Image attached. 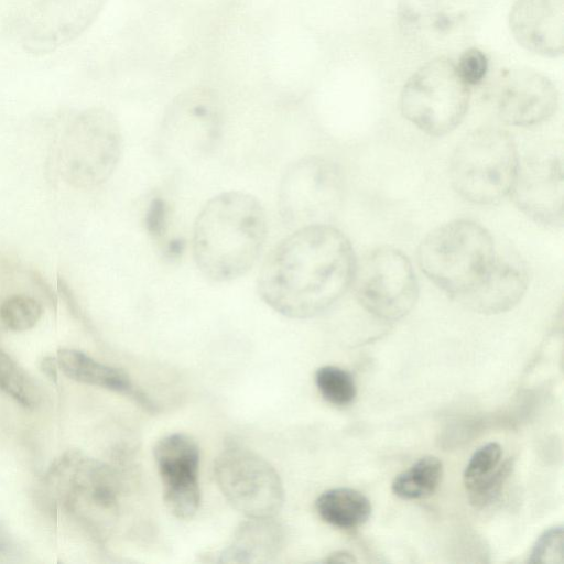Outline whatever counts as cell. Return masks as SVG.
I'll use <instances>...</instances> for the list:
<instances>
[{
	"mask_svg": "<svg viewBox=\"0 0 564 564\" xmlns=\"http://www.w3.org/2000/svg\"><path fill=\"white\" fill-rule=\"evenodd\" d=\"M356 256L349 239L329 224L297 228L268 254L258 276L267 305L291 318L315 316L350 288Z\"/></svg>",
	"mask_w": 564,
	"mask_h": 564,
	"instance_id": "obj_1",
	"label": "cell"
},
{
	"mask_svg": "<svg viewBox=\"0 0 564 564\" xmlns=\"http://www.w3.org/2000/svg\"><path fill=\"white\" fill-rule=\"evenodd\" d=\"M268 232L257 197L240 191L210 198L197 215L193 254L198 270L214 282L245 275L257 262Z\"/></svg>",
	"mask_w": 564,
	"mask_h": 564,
	"instance_id": "obj_2",
	"label": "cell"
},
{
	"mask_svg": "<svg viewBox=\"0 0 564 564\" xmlns=\"http://www.w3.org/2000/svg\"><path fill=\"white\" fill-rule=\"evenodd\" d=\"M497 251L484 226L462 218L425 236L417 249V263L433 284L459 302L486 276Z\"/></svg>",
	"mask_w": 564,
	"mask_h": 564,
	"instance_id": "obj_3",
	"label": "cell"
},
{
	"mask_svg": "<svg viewBox=\"0 0 564 564\" xmlns=\"http://www.w3.org/2000/svg\"><path fill=\"white\" fill-rule=\"evenodd\" d=\"M519 161L516 143L506 130L478 128L453 152L449 163L452 186L473 204H497L510 194Z\"/></svg>",
	"mask_w": 564,
	"mask_h": 564,
	"instance_id": "obj_4",
	"label": "cell"
},
{
	"mask_svg": "<svg viewBox=\"0 0 564 564\" xmlns=\"http://www.w3.org/2000/svg\"><path fill=\"white\" fill-rule=\"evenodd\" d=\"M469 88L455 63L438 56L406 80L400 96L401 112L424 133L445 135L463 121L469 105Z\"/></svg>",
	"mask_w": 564,
	"mask_h": 564,
	"instance_id": "obj_5",
	"label": "cell"
},
{
	"mask_svg": "<svg viewBox=\"0 0 564 564\" xmlns=\"http://www.w3.org/2000/svg\"><path fill=\"white\" fill-rule=\"evenodd\" d=\"M350 288L368 313L384 321L405 316L419 297L411 261L390 246L375 248L357 260Z\"/></svg>",
	"mask_w": 564,
	"mask_h": 564,
	"instance_id": "obj_6",
	"label": "cell"
},
{
	"mask_svg": "<svg viewBox=\"0 0 564 564\" xmlns=\"http://www.w3.org/2000/svg\"><path fill=\"white\" fill-rule=\"evenodd\" d=\"M224 127L223 105L207 86L191 87L166 107L160 127L161 144L176 160H199L218 145Z\"/></svg>",
	"mask_w": 564,
	"mask_h": 564,
	"instance_id": "obj_7",
	"label": "cell"
},
{
	"mask_svg": "<svg viewBox=\"0 0 564 564\" xmlns=\"http://www.w3.org/2000/svg\"><path fill=\"white\" fill-rule=\"evenodd\" d=\"M61 149L62 166L70 183L96 186L115 171L121 155L118 121L104 108L80 112L66 131Z\"/></svg>",
	"mask_w": 564,
	"mask_h": 564,
	"instance_id": "obj_8",
	"label": "cell"
},
{
	"mask_svg": "<svg viewBox=\"0 0 564 564\" xmlns=\"http://www.w3.org/2000/svg\"><path fill=\"white\" fill-rule=\"evenodd\" d=\"M343 192V175L335 163L319 156L303 158L292 163L281 180V217L296 229L328 224L340 206Z\"/></svg>",
	"mask_w": 564,
	"mask_h": 564,
	"instance_id": "obj_9",
	"label": "cell"
},
{
	"mask_svg": "<svg viewBox=\"0 0 564 564\" xmlns=\"http://www.w3.org/2000/svg\"><path fill=\"white\" fill-rule=\"evenodd\" d=\"M215 479L227 501L248 518H274L284 490L272 465L249 448L229 446L217 457Z\"/></svg>",
	"mask_w": 564,
	"mask_h": 564,
	"instance_id": "obj_10",
	"label": "cell"
},
{
	"mask_svg": "<svg viewBox=\"0 0 564 564\" xmlns=\"http://www.w3.org/2000/svg\"><path fill=\"white\" fill-rule=\"evenodd\" d=\"M479 11L480 0H399L397 22L416 47L441 51L467 39Z\"/></svg>",
	"mask_w": 564,
	"mask_h": 564,
	"instance_id": "obj_11",
	"label": "cell"
},
{
	"mask_svg": "<svg viewBox=\"0 0 564 564\" xmlns=\"http://www.w3.org/2000/svg\"><path fill=\"white\" fill-rule=\"evenodd\" d=\"M47 485L73 511L111 512L118 505L119 480L107 465L79 453H68L51 467Z\"/></svg>",
	"mask_w": 564,
	"mask_h": 564,
	"instance_id": "obj_12",
	"label": "cell"
},
{
	"mask_svg": "<svg viewBox=\"0 0 564 564\" xmlns=\"http://www.w3.org/2000/svg\"><path fill=\"white\" fill-rule=\"evenodd\" d=\"M107 0H40L23 18L20 40L25 51L47 54L82 35Z\"/></svg>",
	"mask_w": 564,
	"mask_h": 564,
	"instance_id": "obj_13",
	"label": "cell"
},
{
	"mask_svg": "<svg viewBox=\"0 0 564 564\" xmlns=\"http://www.w3.org/2000/svg\"><path fill=\"white\" fill-rule=\"evenodd\" d=\"M529 218L547 228L563 226V161L554 152L532 154L519 161L509 194Z\"/></svg>",
	"mask_w": 564,
	"mask_h": 564,
	"instance_id": "obj_14",
	"label": "cell"
},
{
	"mask_svg": "<svg viewBox=\"0 0 564 564\" xmlns=\"http://www.w3.org/2000/svg\"><path fill=\"white\" fill-rule=\"evenodd\" d=\"M167 509L180 519L192 518L200 503L199 447L184 433L161 437L153 448Z\"/></svg>",
	"mask_w": 564,
	"mask_h": 564,
	"instance_id": "obj_15",
	"label": "cell"
},
{
	"mask_svg": "<svg viewBox=\"0 0 564 564\" xmlns=\"http://www.w3.org/2000/svg\"><path fill=\"white\" fill-rule=\"evenodd\" d=\"M495 102L503 122L529 127L553 116L558 105V94L545 75L525 67H513L505 69L498 77Z\"/></svg>",
	"mask_w": 564,
	"mask_h": 564,
	"instance_id": "obj_16",
	"label": "cell"
},
{
	"mask_svg": "<svg viewBox=\"0 0 564 564\" xmlns=\"http://www.w3.org/2000/svg\"><path fill=\"white\" fill-rule=\"evenodd\" d=\"M509 28L519 45L544 57H557L564 48V0H517Z\"/></svg>",
	"mask_w": 564,
	"mask_h": 564,
	"instance_id": "obj_17",
	"label": "cell"
},
{
	"mask_svg": "<svg viewBox=\"0 0 564 564\" xmlns=\"http://www.w3.org/2000/svg\"><path fill=\"white\" fill-rule=\"evenodd\" d=\"M528 285V270L520 257L498 250L486 276L459 303L482 314L502 313L521 301Z\"/></svg>",
	"mask_w": 564,
	"mask_h": 564,
	"instance_id": "obj_18",
	"label": "cell"
},
{
	"mask_svg": "<svg viewBox=\"0 0 564 564\" xmlns=\"http://www.w3.org/2000/svg\"><path fill=\"white\" fill-rule=\"evenodd\" d=\"M502 448L496 442L487 443L470 457L465 471L464 484L469 501L477 508L492 503L513 468L511 458L501 462Z\"/></svg>",
	"mask_w": 564,
	"mask_h": 564,
	"instance_id": "obj_19",
	"label": "cell"
},
{
	"mask_svg": "<svg viewBox=\"0 0 564 564\" xmlns=\"http://www.w3.org/2000/svg\"><path fill=\"white\" fill-rule=\"evenodd\" d=\"M283 528L272 518H249L236 530L231 542L220 554L225 563L268 562L281 550Z\"/></svg>",
	"mask_w": 564,
	"mask_h": 564,
	"instance_id": "obj_20",
	"label": "cell"
},
{
	"mask_svg": "<svg viewBox=\"0 0 564 564\" xmlns=\"http://www.w3.org/2000/svg\"><path fill=\"white\" fill-rule=\"evenodd\" d=\"M58 367L70 379L122 393L150 406V401L135 389L129 376L121 369L101 364L83 351L62 348L56 357Z\"/></svg>",
	"mask_w": 564,
	"mask_h": 564,
	"instance_id": "obj_21",
	"label": "cell"
},
{
	"mask_svg": "<svg viewBox=\"0 0 564 564\" xmlns=\"http://www.w3.org/2000/svg\"><path fill=\"white\" fill-rule=\"evenodd\" d=\"M315 508L325 522L340 529L357 528L371 514L369 499L364 494L345 487L321 494L315 501Z\"/></svg>",
	"mask_w": 564,
	"mask_h": 564,
	"instance_id": "obj_22",
	"label": "cell"
},
{
	"mask_svg": "<svg viewBox=\"0 0 564 564\" xmlns=\"http://www.w3.org/2000/svg\"><path fill=\"white\" fill-rule=\"evenodd\" d=\"M442 475V462L432 455L424 456L399 474L394 478L391 488L393 494L402 499L426 498L437 489Z\"/></svg>",
	"mask_w": 564,
	"mask_h": 564,
	"instance_id": "obj_23",
	"label": "cell"
},
{
	"mask_svg": "<svg viewBox=\"0 0 564 564\" xmlns=\"http://www.w3.org/2000/svg\"><path fill=\"white\" fill-rule=\"evenodd\" d=\"M0 389L24 408L33 409L41 400L33 378L0 348Z\"/></svg>",
	"mask_w": 564,
	"mask_h": 564,
	"instance_id": "obj_24",
	"label": "cell"
},
{
	"mask_svg": "<svg viewBox=\"0 0 564 564\" xmlns=\"http://www.w3.org/2000/svg\"><path fill=\"white\" fill-rule=\"evenodd\" d=\"M315 383L322 397L337 406L350 404L357 394L352 376L335 366H324L315 373Z\"/></svg>",
	"mask_w": 564,
	"mask_h": 564,
	"instance_id": "obj_25",
	"label": "cell"
},
{
	"mask_svg": "<svg viewBox=\"0 0 564 564\" xmlns=\"http://www.w3.org/2000/svg\"><path fill=\"white\" fill-rule=\"evenodd\" d=\"M42 315L41 304L33 297L14 295L8 297L0 307V318L11 330L22 332L32 328Z\"/></svg>",
	"mask_w": 564,
	"mask_h": 564,
	"instance_id": "obj_26",
	"label": "cell"
},
{
	"mask_svg": "<svg viewBox=\"0 0 564 564\" xmlns=\"http://www.w3.org/2000/svg\"><path fill=\"white\" fill-rule=\"evenodd\" d=\"M563 551V528L561 525L552 527L545 530L535 541L529 563H562Z\"/></svg>",
	"mask_w": 564,
	"mask_h": 564,
	"instance_id": "obj_27",
	"label": "cell"
},
{
	"mask_svg": "<svg viewBox=\"0 0 564 564\" xmlns=\"http://www.w3.org/2000/svg\"><path fill=\"white\" fill-rule=\"evenodd\" d=\"M458 75L469 87L479 85L486 77L489 61L485 52L471 46L464 50L457 63H455Z\"/></svg>",
	"mask_w": 564,
	"mask_h": 564,
	"instance_id": "obj_28",
	"label": "cell"
},
{
	"mask_svg": "<svg viewBox=\"0 0 564 564\" xmlns=\"http://www.w3.org/2000/svg\"><path fill=\"white\" fill-rule=\"evenodd\" d=\"M170 206L161 197L153 198L145 212L144 224L149 236L161 247L169 230Z\"/></svg>",
	"mask_w": 564,
	"mask_h": 564,
	"instance_id": "obj_29",
	"label": "cell"
},
{
	"mask_svg": "<svg viewBox=\"0 0 564 564\" xmlns=\"http://www.w3.org/2000/svg\"><path fill=\"white\" fill-rule=\"evenodd\" d=\"M185 249V241L181 238L170 239L163 247H161V251L163 258L173 261L177 260Z\"/></svg>",
	"mask_w": 564,
	"mask_h": 564,
	"instance_id": "obj_30",
	"label": "cell"
},
{
	"mask_svg": "<svg viewBox=\"0 0 564 564\" xmlns=\"http://www.w3.org/2000/svg\"><path fill=\"white\" fill-rule=\"evenodd\" d=\"M57 360L48 356L41 361L42 371L54 382L57 381Z\"/></svg>",
	"mask_w": 564,
	"mask_h": 564,
	"instance_id": "obj_31",
	"label": "cell"
},
{
	"mask_svg": "<svg viewBox=\"0 0 564 564\" xmlns=\"http://www.w3.org/2000/svg\"><path fill=\"white\" fill-rule=\"evenodd\" d=\"M322 562L324 563H352L356 562L355 556L347 551H335L327 555Z\"/></svg>",
	"mask_w": 564,
	"mask_h": 564,
	"instance_id": "obj_32",
	"label": "cell"
}]
</instances>
